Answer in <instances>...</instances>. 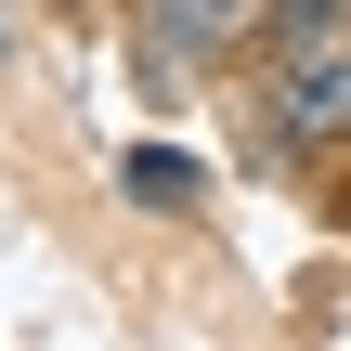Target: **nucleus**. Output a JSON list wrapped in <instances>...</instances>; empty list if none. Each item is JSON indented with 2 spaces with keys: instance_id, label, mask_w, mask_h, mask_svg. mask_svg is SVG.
<instances>
[{
  "instance_id": "nucleus-2",
  "label": "nucleus",
  "mask_w": 351,
  "mask_h": 351,
  "mask_svg": "<svg viewBox=\"0 0 351 351\" xmlns=\"http://www.w3.org/2000/svg\"><path fill=\"white\" fill-rule=\"evenodd\" d=\"M261 143L300 156V169H339V156H351V52L261 78Z\"/></svg>"
},
{
  "instance_id": "nucleus-1",
  "label": "nucleus",
  "mask_w": 351,
  "mask_h": 351,
  "mask_svg": "<svg viewBox=\"0 0 351 351\" xmlns=\"http://www.w3.org/2000/svg\"><path fill=\"white\" fill-rule=\"evenodd\" d=\"M261 13H274V0H130V13H117V39H130L143 104H195L208 78H247Z\"/></svg>"
},
{
  "instance_id": "nucleus-4",
  "label": "nucleus",
  "mask_w": 351,
  "mask_h": 351,
  "mask_svg": "<svg viewBox=\"0 0 351 351\" xmlns=\"http://www.w3.org/2000/svg\"><path fill=\"white\" fill-rule=\"evenodd\" d=\"M117 195L156 208V221H195V208H208V169H195L182 143H130V156H117Z\"/></svg>"
},
{
  "instance_id": "nucleus-6",
  "label": "nucleus",
  "mask_w": 351,
  "mask_h": 351,
  "mask_svg": "<svg viewBox=\"0 0 351 351\" xmlns=\"http://www.w3.org/2000/svg\"><path fill=\"white\" fill-rule=\"evenodd\" d=\"M0 65H13V26H0Z\"/></svg>"
},
{
  "instance_id": "nucleus-5",
  "label": "nucleus",
  "mask_w": 351,
  "mask_h": 351,
  "mask_svg": "<svg viewBox=\"0 0 351 351\" xmlns=\"http://www.w3.org/2000/svg\"><path fill=\"white\" fill-rule=\"evenodd\" d=\"M65 13H130V0H65Z\"/></svg>"
},
{
  "instance_id": "nucleus-3",
  "label": "nucleus",
  "mask_w": 351,
  "mask_h": 351,
  "mask_svg": "<svg viewBox=\"0 0 351 351\" xmlns=\"http://www.w3.org/2000/svg\"><path fill=\"white\" fill-rule=\"evenodd\" d=\"M326 52H351V0H274L247 78H287V65H326Z\"/></svg>"
}]
</instances>
